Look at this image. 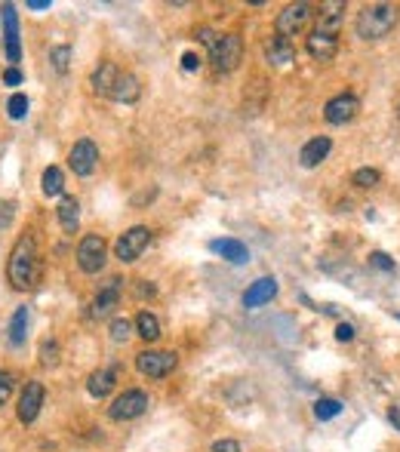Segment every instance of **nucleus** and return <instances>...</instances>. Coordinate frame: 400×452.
I'll use <instances>...</instances> for the list:
<instances>
[{"label":"nucleus","instance_id":"obj_34","mask_svg":"<svg viewBox=\"0 0 400 452\" xmlns=\"http://www.w3.org/2000/svg\"><path fill=\"white\" fill-rule=\"evenodd\" d=\"M370 265H376L379 271H394V262H391L385 252H372L370 255Z\"/></svg>","mask_w":400,"mask_h":452},{"label":"nucleus","instance_id":"obj_31","mask_svg":"<svg viewBox=\"0 0 400 452\" xmlns=\"http://www.w3.org/2000/svg\"><path fill=\"white\" fill-rule=\"evenodd\" d=\"M68 59H71V47H56L53 53H49V62L56 65V71H59V74H65V71H68Z\"/></svg>","mask_w":400,"mask_h":452},{"label":"nucleus","instance_id":"obj_7","mask_svg":"<svg viewBox=\"0 0 400 452\" xmlns=\"http://www.w3.org/2000/svg\"><path fill=\"white\" fill-rule=\"evenodd\" d=\"M151 243V231L145 225H135V228H130L126 234H121L117 237V243H114V255L121 262H135L139 255L145 252V246Z\"/></svg>","mask_w":400,"mask_h":452},{"label":"nucleus","instance_id":"obj_9","mask_svg":"<svg viewBox=\"0 0 400 452\" xmlns=\"http://www.w3.org/2000/svg\"><path fill=\"white\" fill-rule=\"evenodd\" d=\"M357 111H360V102H357L354 92H339V96H333L327 102L323 117H327V123H333V126H345L357 117Z\"/></svg>","mask_w":400,"mask_h":452},{"label":"nucleus","instance_id":"obj_25","mask_svg":"<svg viewBox=\"0 0 400 452\" xmlns=\"http://www.w3.org/2000/svg\"><path fill=\"white\" fill-rule=\"evenodd\" d=\"M28 336V308H16L13 320H10V345L19 348Z\"/></svg>","mask_w":400,"mask_h":452},{"label":"nucleus","instance_id":"obj_11","mask_svg":"<svg viewBox=\"0 0 400 452\" xmlns=\"http://www.w3.org/2000/svg\"><path fill=\"white\" fill-rule=\"evenodd\" d=\"M121 289H123V280L121 277H111L105 286L99 289V295L92 298V317L102 320L108 314H114V308L121 305Z\"/></svg>","mask_w":400,"mask_h":452},{"label":"nucleus","instance_id":"obj_30","mask_svg":"<svg viewBox=\"0 0 400 452\" xmlns=\"http://www.w3.org/2000/svg\"><path fill=\"white\" fill-rule=\"evenodd\" d=\"M130 332H133V323L126 320V317H114V323H111V342H126L130 338Z\"/></svg>","mask_w":400,"mask_h":452},{"label":"nucleus","instance_id":"obj_2","mask_svg":"<svg viewBox=\"0 0 400 452\" xmlns=\"http://www.w3.org/2000/svg\"><path fill=\"white\" fill-rule=\"evenodd\" d=\"M397 25V6L391 4H372V6H363L354 19V31L360 40H382L394 31Z\"/></svg>","mask_w":400,"mask_h":452},{"label":"nucleus","instance_id":"obj_24","mask_svg":"<svg viewBox=\"0 0 400 452\" xmlns=\"http://www.w3.org/2000/svg\"><path fill=\"white\" fill-rule=\"evenodd\" d=\"M135 332H139L145 342H157L160 338V320L151 311H142L139 317H135Z\"/></svg>","mask_w":400,"mask_h":452},{"label":"nucleus","instance_id":"obj_16","mask_svg":"<svg viewBox=\"0 0 400 452\" xmlns=\"http://www.w3.org/2000/svg\"><path fill=\"white\" fill-rule=\"evenodd\" d=\"M305 49H308V56H314L317 62H329V59L339 53V37L314 31V34H308V40H305Z\"/></svg>","mask_w":400,"mask_h":452},{"label":"nucleus","instance_id":"obj_28","mask_svg":"<svg viewBox=\"0 0 400 452\" xmlns=\"http://www.w3.org/2000/svg\"><path fill=\"white\" fill-rule=\"evenodd\" d=\"M351 182L357 188H376L382 182V173L379 169H372V166H363V169H357V173L351 176Z\"/></svg>","mask_w":400,"mask_h":452},{"label":"nucleus","instance_id":"obj_23","mask_svg":"<svg viewBox=\"0 0 400 452\" xmlns=\"http://www.w3.org/2000/svg\"><path fill=\"white\" fill-rule=\"evenodd\" d=\"M265 56H268L271 65H286V62H293L296 49H293V44H289V40H284V37H271V44L265 47Z\"/></svg>","mask_w":400,"mask_h":452},{"label":"nucleus","instance_id":"obj_15","mask_svg":"<svg viewBox=\"0 0 400 452\" xmlns=\"http://www.w3.org/2000/svg\"><path fill=\"white\" fill-rule=\"evenodd\" d=\"M329 148H333V142L327 139V135H314V139H308L302 145V151H299V164L305 169H314L320 164V160H327L329 154Z\"/></svg>","mask_w":400,"mask_h":452},{"label":"nucleus","instance_id":"obj_3","mask_svg":"<svg viewBox=\"0 0 400 452\" xmlns=\"http://www.w3.org/2000/svg\"><path fill=\"white\" fill-rule=\"evenodd\" d=\"M198 37L207 44L210 49V59L212 65H216V71H234L237 65H241V56H243V44L237 34H216L210 28H200Z\"/></svg>","mask_w":400,"mask_h":452},{"label":"nucleus","instance_id":"obj_17","mask_svg":"<svg viewBox=\"0 0 400 452\" xmlns=\"http://www.w3.org/2000/svg\"><path fill=\"white\" fill-rule=\"evenodd\" d=\"M210 250L216 255H222L231 265H246L250 262V250L241 240H231V237H222V240H210Z\"/></svg>","mask_w":400,"mask_h":452},{"label":"nucleus","instance_id":"obj_38","mask_svg":"<svg viewBox=\"0 0 400 452\" xmlns=\"http://www.w3.org/2000/svg\"><path fill=\"white\" fill-rule=\"evenodd\" d=\"M4 83H6V87H19V83H22V71H19V68H10V71L4 74Z\"/></svg>","mask_w":400,"mask_h":452},{"label":"nucleus","instance_id":"obj_22","mask_svg":"<svg viewBox=\"0 0 400 452\" xmlns=\"http://www.w3.org/2000/svg\"><path fill=\"white\" fill-rule=\"evenodd\" d=\"M114 385H117V372L114 369H96L90 375V381H87V391L96 400H105L114 391Z\"/></svg>","mask_w":400,"mask_h":452},{"label":"nucleus","instance_id":"obj_10","mask_svg":"<svg viewBox=\"0 0 400 452\" xmlns=\"http://www.w3.org/2000/svg\"><path fill=\"white\" fill-rule=\"evenodd\" d=\"M68 166L74 169V176H92V169L99 166V148H96V142H90V139L74 142L71 154H68Z\"/></svg>","mask_w":400,"mask_h":452},{"label":"nucleus","instance_id":"obj_41","mask_svg":"<svg viewBox=\"0 0 400 452\" xmlns=\"http://www.w3.org/2000/svg\"><path fill=\"white\" fill-rule=\"evenodd\" d=\"M397 117H400V108H397Z\"/></svg>","mask_w":400,"mask_h":452},{"label":"nucleus","instance_id":"obj_39","mask_svg":"<svg viewBox=\"0 0 400 452\" xmlns=\"http://www.w3.org/2000/svg\"><path fill=\"white\" fill-rule=\"evenodd\" d=\"M31 10H49V0H28Z\"/></svg>","mask_w":400,"mask_h":452},{"label":"nucleus","instance_id":"obj_18","mask_svg":"<svg viewBox=\"0 0 400 452\" xmlns=\"http://www.w3.org/2000/svg\"><path fill=\"white\" fill-rule=\"evenodd\" d=\"M274 295H277V280L274 277H259L256 283L243 293V305L246 308H259V305L271 302Z\"/></svg>","mask_w":400,"mask_h":452},{"label":"nucleus","instance_id":"obj_35","mask_svg":"<svg viewBox=\"0 0 400 452\" xmlns=\"http://www.w3.org/2000/svg\"><path fill=\"white\" fill-rule=\"evenodd\" d=\"M210 452H241V443L237 440H216Z\"/></svg>","mask_w":400,"mask_h":452},{"label":"nucleus","instance_id":"obj_14","mask_svg":"<svg viewBox=\"0 0 400 452\" xmlns=\"http://www.w3.org/2000/svg\"><path fill=\"white\" fill-rule=\"evenodd\" d=\"M4 40H6V59L16 62L22 59V47H19V16H16L13 4H4Z\"/></svg>","mask_w":400,"mask_h":452},{"label":"nucleus","instance_id":"obj_5","mask_svg":"<svg viewBox=\"0 0 400 452\" xmlns=\"http://www.w3.org/2000/svg\"><path fill=\"white\" fill-rule=\"evenodd\" d=\"M145 409H148V394L139 388H130L111 403L108 415H111V422H130V419H139Z\"/></svg>","mask_w":400,"mask_h":452},{"label":"nucleus","instance_id":"obj_27","mask_svg":"<svg viewBox=\"0 0 400 452\" xmlns=\"http://www.w3.org/2000/svg\"><path fill=\"white\" fill-rule=\"evenodd\" d=\"M342 413V403L333 397H320L317 403H314V415H317L320 422H329V419H336V415Z\"/></svg>","mask_w":400,"mask_h":452},{"label":"nucleus","instance_id":"obj_12","mask_svg":"<svg viewBox=\"0 0 400 452\" xmlns=\"http://www.w3.org/2000/svg\"><path fill=\"white\" fill-rule=\"evenodd\" d=\"M342 22H345V0H327V4H320V13H317V31L320 34L339 37Z\"/></svg>","mask_w":400,"mask_h":452},{"label":"nucleus","instance_id":"obj_40","mask_svg":"<svg viewBox=\"0 0 400 452\" xmlns=\"http://www.w3.org/2000/svg\"><path fill=\"white\" fill-rule=\"evenodd\" d=\"M391 422H394V424H397V431H400V409H397V406L391 409Z\"/></svg>","mask_w":400,"mask_h":452},{"label":"nucleus","instance_id":"obj_1","mask_svg":"<svg viewBox=\"0 0 400 452\" xmlns=\"http://www.w3.org/2000/svg\"><path fill=\"white\" fill-rule=\"evenodd\" d=\"M6 277H10L13 289H31L40 280V259H37V243L34 237H19L6 262Z\"/></svg>","mask_w":400,"mask_h":452},{"label":"nucleus","instance_id":"obj_36","mask_svg":"<svg viewBox=\"0 0 400 452\" xmlns=\"http://www.w3.org/2000/svg\"><path fill=\"white\" fill-rule=\"evenodd\" d=\"M200 65H203V62H200L198 53H185V56H182V68H185V71H198Z\"/></svg>","mask_w":400,"mask_h":452},{"label":"nucleus","instance_id":"obj_21","mask_svg":"<svg viewBox=\"0 0 400 452\" xmlns=\"http://www.w3.org/2000/svg\"><path fill=\"white\" fill-rule=\"evenodd\" d=\"M59 225H62V231L65 234H74L78 231V225H80V203H78V197H62V203H59Z\"/></svg>","mask_w":400,"mask_h":452},{"label":"nucleus","instance_id":"obj_8","mask_svg":"<svg viewBox=\"0 0 400 452\" xmlns=\"http://www.w3.org/2000/svg\"><path fill=\"white\" fill-rule=\"evenodd\" d=\"M176 363H178V357L173 351H142L135 357L139 372L148 375V379H166V375L176 369Z\"/></svg>","mask_w":400,"mask_h":452},{"label":"nucleus","instance_id":"obj_20","mask_svg":"<svg viewBox=\"0 0 400 452\" xmlns=\"http://www.w3.org/2000/svg\"><path fill=\"white\" fill-rule=\"evenodd\" d=\"M117 74H121V68H117L114 62H102L96 71H92V92L108 99V96H111V90H114Z\"/></svg>","mask_w":400,"mask_h":452},{"label":"nucleus","instance_id":"obj_32","mask_svg":"<svg viewBox=\"0 0 400 452\" xmlns=\"http://www.w3.org/2000/svg\"><path fill=\"white\" fill-rule=\"evenodd\" d=\"M40 363L44 366H59V342L49 338V342L40 345Z\"/></svg>","mask_w":400,"mask_h":452},{"label":"nucleus","instance_id":"obj_19","mask_svg":"<svg viewBox=\"0 0 400 452\" xmlns=\"http://www.w3.org/2000/svg\"><path fill=\"white\" fill-rule=\"evenodd\" d=\"M142 96V87H139V80L133 78L130 71H121L117 74V80H114V90H111V96L108 99H114V102H123V105H133L135 99Z\"/></svg>","mask_w":400,"mask_h":452},{"label":"nucleus","instance_id":"obj_33","mask_svg":"<svg viewBox=\"0 0 400 452\" xmlns=\"http://www.w3.org/2000/svg\"><path fill=\"white\" fill-rule=\"evenodd\" d=\"M13 375L10 372H0V406L6 403V400H10V394H13Z\"/></svg>","mask_w":400,"mask_h":452},{"label":"nucleus","instance_id":"obj_13","mask_svg":"<svg viewBox=\"0 0 400 452\" xmlns=\"http://www.w3.org/2000/svg\"><path fill=\"white\" fill-rule=\"evenodd\" d=\"M44 397H47V391L40 381H28L22 391V397H19V422L25 424H31L34 419L40 415V406H44Z\"/></svg>","mask_w":400,"mask_h":452},{"label":"nucleus","instance_id":"obj_4","mask_svg":"<svg viewBox=\"0 0 400 452\" xmlns=\"http://www.w3.org/2000/svg\"><path fill=\"white\" fill-rule=\"evenodd\" d=\"M311 16H314L311 4H289L286 10L277 16V25H274V28H277V37L289 40V37H296V34H302L305 28H308Z\"/></svg>","mask_w":400,"mask_h":452},{"label":"nucleus","instance_id":"obj_6","mask_svg":"<svg viewBox=\"0 0 400 452\" xmlns=\"http://www.w3.org/2000/svg\"><path fill=\"white\" fill-rule=\"evenodd\" d=\"M78 265L83 274H99L105 268V240L99 234H87L78 246Z\"/></svg>","mask_w":400,"mask_h":452},{"label":"nucleus","instance_id":"obj_29","mask_svg":"<svg viewBox=\"0 0 400 452\" xmlns=\"http://www.w3.org/2000/svg\"><path fill=\"white\" fill-rule=\"evenodd\" d=\"M6 111H10L13 121H22V117L28 114V99H25V92H16V96L6 102Z\"/></svg>","mask_w":400,"mask_h":452},{"label":"nucleus","instance_id":"obj_37","mask_svg":"<svg viewBox=\"0 0 400 452\" xmlns=\"http://www.w3.org/2000/svg\"><path fill=\"white\" fill-rule=\"evenodd\" d=\"M336 338H339V342H351V338H354V326H351V323H339Z\"/></svg>","mask_w":400,"mask_h":452},{"label":"nucleus","instance_id":"obj_26","mask_svg":"<svg viewBox=\"0 0 400 452\" xmlns=\"http://www.w3.org/2000/svg\"><path fill=\"white\" fill-rule=\"evenodd\" d=\"M62 188H65L62 169H59V166L44 169V178H40V191H44L47 197H56V194H62Z\"/></svg>","mask_w":400,"mask_h":452}]
</instances>
